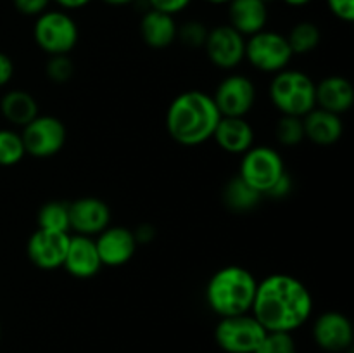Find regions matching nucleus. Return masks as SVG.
I'll use <instances>...</instances> for the list:
<instances>
[{"instance_id":"obj_29","label":"nucleus","mask_w":354,"mask_h":353,"mask_svg":"<svg viewBox=\"0 0 354 353\" xmlns=\"http://www.w3.org/2000/svg\"><path fill=\"white\" fill-rule=\"evenodd\" d=\"M75 66L68 55H48L45 64V75L54 83H66L73 78Z\"/></svg>"},{"instance_id":"obj_1","label":"nucleus","mask_w":354,"mask_h":353,"mask_svg":"<svg viewBox=\"0 0 354 353\" xmlns=\"http://www.w3.org/2000/svg\"><path fill=\"white\" fill-rule=\"evenodd\" d=\"M251 314L266 332L303 327L313 314V296L303 280L289 273H272L259 280Z\"/></svg>"},{"instance_id":"obj_6","label":"nucleus","mask_w":354,"mask_h":353,"mask_svg":"<svg viewBox=\"0 0 354 353\" xmlns=\"http://www.w3.org/2000/svg\"><path fill=\"white\" fill-rule=\"evenodd\" d=\"M286 172V163L280 152L270 145H252L242 154L239 166V176L261 196H266Z\"/></svg>"},{"instance_id":"obj_37","label":"nucleus","mask_w":354,"mask_h":353,"mask_svg":"<svg viewBox=\"0 0 354 353\" xmlns=\"http://www.w3.org/2000/svg\"><path fill=\"white\" fill-rule=\"evenodd\" d=\"M61 9L64 10H75V9H82V7L88 6L92 0H54Z\"/></svg>"},{"instance_id":"obj_32","label":"nucleus","mask_w":354,"mask_h":353,"mask_svg":"<svg viewBox=\"0 0 354 353\" xmlns=\"http://www.w3.org/2000/svg\"><path fill=\"white\" fill-rule=\"evenodd\" d=\"M330 12L344 23L354 21V0H327Z\"/></svg>"},{"instance_id":"obj_10","label":"nucleus","mask_w":354,"mask_h":353,"mask_svg":"<svg viewBox=\"0 0 354 353\" xmlns=\"http://www.w3.org/2000/svg\"><path fill=\"white\" fill-rule=\"evenodd\" d=\"M221 116L245 118L256 102V85L251 78L239 73L225 76L213 93Z\"/></svg>"},{"instance_id":"obj_25","label":"nucleus","mask_w":354,"mask_h":353,"mask_svg":"<svg viewBox=\"0 0 354 353\" xmlns=\"http://www.w3.org/2000/svg\"><path fill=\"white\" fill-rule=\"evenodd\" d=\"M38 228L52 232H68L69 234V203L48 201L38 210Z\"/></svg>"},{"instance_id":"obj_7","label":"nucleus","mask_w":354,"mask_h":353,"mask_svg":"<svg viewBox=\"0 0 354 353\" xmlns=\"http://www.w3.org/2000/svg\"><path fill=\"white\" fill-rule=\"evenodd\" d=\"M294 54L289 47L286 35L279 31L263 30L245 38L244 61L261 73L282 71L292 61Z\"/></svg>"},{"instance_id":"obj_14","label":"nucleus","mask_w":354,"mask_h":353,"mask_svg":"<svg viewBox=\"0 0 354 353\" xmlns=\"http://www.w3.org/2000/svg\"><path fill=\"white\" fill-rule=\"evenodd\" d=\"M111 224V210L99 197H80L69 203V230L78 235H99Z\"/></svg>"},{"instance_id":"obj_20","label":"nucleus","mask_w":354,"mask_h":353,"mask_svg":"<svg viewBox=\"0 0 354 353\" xmlns=\"http://www.w3.org/2000/svg\"><path fill=\"white\" fill-rule=\"evenodd\" d=\"M228 19L230 26L242 37L263 31L268 21V9L265 0H230L228 2Z\"/></svg>"},{"instance_id":"obj_19","label":"nucleus","mask_w":354,"mask_h":353,"mask_svg":"<svg viewBox=\"0 0 354 353\" xmlns=\"http://www.w3.org/2000/svg\"><path fill=\"white\" fill-rule=\"evenodd\" d=\"M213 138L221 151L242 156L254 145V130L245 118L221 116Z\"/></svg>"},{"instance_id":"obj_41","label":"nucleus","mask_w":354,"mask_h":353,"mask_svg":"<svg viewBox=\"0 0 354 353\" xmlns=\"http://www.w3.org/2000/svg\"><path fill=\"white\" fill-rule=\"evenodd\" d=\"M265 2H266V0H265Z\"/></svg>"},{"instance_id":"obj_28","label":"nucleus","mask_w":354,"mask_h":353,"mask_svg":"<svg viewBox=\"0 0 354 353\" xmlns=\"http://www.w3.org/2000/svg\"><path fill=\"white\" fill-rule=\"evenodd\" d=\"M254 353H297V348L289 332H266Z\"/></svg>"},{"instance_id":"obj_27","label":"nucleus","mask_w":354,"mask_h":353,"mask_svg":"<svg viewBox=\"0 0 354 353\" xmlns=\"http://www.w3.org/2000/svg\"><path fill=\"white\" fill-rule=\"evenodd\" d=\"M275 137L279 144L286 145V147H294V145L301 144L304 141L303 118L282 114L275 125Z\"/></svg>"},{"instance_id":"obj_11","label":"nucleus","mask_w":354,"mask_h":353,"mask_svg":"<svg viewBox=\"0 0 354 353\" xmlns=\"http://www.w3.org/2000/svg\"><path fill=\"white\" fill-rule=\"evenodd\" d=\"M204 51L211 64L225 71H232L244 61L245 37H242L230 24H220L207 31Z\"/></svg>"},{"instance_id":"obj_36","label":"nucleus","mask_w":354,"mask_h":353,"mask_svg":"<svg viewBox=\"0 0 354 353\" xmlns=\"http://www.w3.org/2000/svg\"><path fill=\"white\" fill-rule=\"evenodd\" d=\"M131 232H133L135 241H137V244H144V242H151L152 239H154V235H156L154 227H152V225H149V224L138 225V227L135 228V230H131Z\"/></svg>"},{"instance_id":"obj_30","label":"nucleus","mask_w":354,"mask_h":353,"mask_svg":"<svg viewBox=\"0 0 354 353\" xmlns=\"http://www.w3.org/2000/svg\"><path fill=\"white\" fill-rule=\"evenodd\" d=\"M207 31L209 30H207L203 23H199V21H189V23H185L183 26L178 28L176 38H178L183 45H187V47L199 48L204 47Z\"/></svg>"},{"instance_id":"obj_5","label":"nucleus","mask_w":354,"mask_h":353,"mask_svg":"<svg viewBox=\"0 0 354 353\" xmlns=\"http://www.w3.org/2000/svg\"><path fill=\"white\" fill-rule=\"evenodd\" d=\"M33 38L48 55H68L80 38L75 19L66 10H45L37 16Z\"/></svg>"},{"instance_id":"obj_24","label":"nucleus","mask_w":354,"mask_h":353,"mask_svg":"<svg viewBox=\"0 0 354 353\" xmlns=\"http://www.w3.org/2000/svg\"><path fill=\"white\" fill-rule=\"evenodd\" d=\"M286 38L289 42V47L294 55H304L310 54V52H313L318 47V44L322 40V33L320 28L315 23H311V21H301V23H297L289 31V35Z\"/></svg>"},{"instance_id":"obj_23","label":"nucleus","mask_w":354,"mask_h":353,"mask_svg":"<svg viewBox=\"0 0 354 353\" xmlns=\"http://www.w3.org/2000/svg\"><path fill=\"white\" fill-rule=\"evenodd\" d=\"M261 194L256 189H252L249 183H245L241 176H234L223 187V203L230 208L232 211H251L261 201Z\"/></svg>"},{"instance_id":"obj_22","label":"nucleus","mask_w":354,"mask_h":353,"mask_svg":"<svg viewBox=\"0 0 354 353\" xmlns=\"http://www.w3.org/2000/svg\"><path fill=\"white\" fill-rule=\"evenodd\" d=\"M0 113L14 127H26L38 116V102L30 92L21 89L9 90L0 99Z\"/></svg>"},{"instance_id":"obj_3","label":"nucleus","mask_w":354,"mask_h":353,"mask_svg":"<svg viewBox=\"0 0 354 353\" xmlns=\"http://www.w3.org/2000/svg\"><path fill=\"white\" fill-rule=\"evenodd\" d=\"M256 287L258 280L251 270L241 265L223 266L207 280L206 303L220 318L251 314Z\"/></svg>"},{"instance_id":"obj_9","label":"nucleus","mask_w":354,"mask_h":353,"mask_svg":"<svg viewBox=\"0 0 354 353\" xmlns=\"http://www.w3.org/2000/svg\"><path fill=\"white\" fill-rule=\"evenodd\" d=\"M21 138L26 154L33 158H50L64 147L68 130L59 118L38 114L33 121L23 127Z\"/></svg>"},{"instance_id":"obj_26","label":"nucleus","mask_w":354,"mask_h":353,"mask_svg":"<svg viewBox=\"0 0 354 353\" xmlns=\"http://www.w3.org/2000/svg\"><path fill=\"white\" fill-rule=\"evenodd\" d=\"M26 156L21 134L10 128H0V166H16Z\"/></svg>"},{"instance_id":"obj_18","label":"nucleus","mask_w":354,"mask_h":353,"mask_svg":"<svg viewBox=\"0 0 354 353\" xmlns=\"http://www.w3.org/2000/svg\"><path fill=\"white\" fill-rule=\"evenodd\" d=\"M303 127H304V138L317 145H334L341 141L342 134H344V123H342V116L328 111L315 107L310 113L303 116Z\"/></svg>"},{"instance_id":"obj_33","label":"nucleus","mask_w":354,"mask_h":353,"mask_svg":"<svg viewBox=\"0 0 354 353\" xmlns=\"http://www.w3.org/2000/svg\"><path fill=\"white\" fill-rule=\"evenodd\" d=\"M14 7L24 16H40L45 12L50 0H12Z\"/></svg>"},{"instance_id":"obj_16","label":"nucleus","mask_w":354,"mask_h":353,"mask_svg":"<svg viewBox=\"0 0 354 353\" xmlns=\"http://www.w3.org/2000/svg\"><path fill=\"white\" fill-rule=\"evenodd\" d=\"M62 266L75 279H92L102 266L95 239L88 235H71Z\"/></svg>"},{"instance_id":"obj_13","label":"nucleus","mask_w":354,"mask_h":353,"mask_svg":"<svg viewBox=\"0 0 354 353\" xmlns=\"http://www.w3.org/2000/svg\"><path fill=\"white\" fill-rule=\"evenodd\" d=\"M315 343L328 353H342L351 350L353 324L341 311H324L313 324Z\"/></svg>"},{"instance_id":"obj_40","label":"nucleus","mask_w":354,"mask_h":353,"mask_svg":"<svg viewBox=\"0 0 354 353\" xmlns=\"http://www.w3.org/2000/svg\"><path fill=\"white\" fill-rule=\"evenodd\" d=\"M206 2L216 3V6H221V3H228V2H230V0H206Z\"/></svg>"},{"instance_id":"obj_15","label":"nucleus","mask_w":354,"mask_h":353,"mask_svg":"<svg viewBox=\"0 0 354 353\" xmlns=\"http://www.w3.org/2000/svg\"><path fill=\"white\" fill-rule=\"evenodd\" d=\"M95 246L102 266H121L133 258L138 244L130 228L109 225L97 235Z\"/></svg>"},{"instance_id":"obj_4","label":"nucleus","mask_w":354,"mask_h":353,"mask_svg":"<svg viewBox=\"0 0 354 353\" xmlns=\"http://www.w3.org/2000/svg\"><path fill=\"white\" fill-rule=\"evenodd\" d=\"M317 83L299 69H282L275 73L270 83V99L280 114L303 118L317 107L315 99Z\"/></svg>"},{"instance_id":"obj_2","label":"nucleus","mask_w":354,"mask_h":353,"mask_svg":"<svg viewBox=\"0 0 354 353\" xmlns=\"http://www.w3.org/2000/svg\"><path fill=\"white\" fill-rule=\"evenodd\" d=\"M221 114L211 93L187 90L169 102L166 111V132L180 145L196 147L213 138Z\"/></svg>"},{"instance_id":"obj_17","label":"nucleus","mask_w":354,"mask_h":353,"mask_svg":"<svg viewBox=\"0 0 354 353\" xmlns=\"http://www.w3.org/2000/svg\"><path fill=\"white\" fill-rule=\"evenodd\" d=\"M317 107L342 116L354 104L353 83L346 76L330 75L315 85Z\"/></svg>"},{"instance_id":"obj_38","label":"nucleus","mask_w":354,"mask_h":353,"mask_svg":"<svg viewBox=\"0 0 354 353\" xmlns=\"http://www.w3.org/2000/svg\"><path fill=\"white\" fill-rule=\"evenodd\" d=\"M283 2L290 7H304V6H308L311 0H283Z\"/></svg>"},{"instance_id":"obj_12","label":"nucleus","mask_w":354,"mask_h":353,"mask_svg":"<svg viewBox=\"0 0 354 353\" xmlns=\"http://www.w3.org/2000/svg\"><path fill=\"white\" fill-rule=\"evenodd\" d=\"M68 232L37 230L28 239L26 253L30 262L40 270H55L62 266L69 246Z\"/></svg>"},{"instance_id":"obj_21","label":"nucleus","mask_w":354,"mask_h":353,"mask_svg":"<svg viewBox=\"0 0 354 353\" xmlns=\"http://www.w3.org/2000/svg\"><path fill=\"white\" fill-rule=\"evenodd\" d=\"M178 24L175 16L158 12V10H147L140 21L142 40L152 48H166L176 40Z\"/></svg>"},{"instance_id":"obj_39","label":"nucleus","mask_w":354,"mask_h":353,"mask_svg":"<svg viewBox=\"0 0 354 353\" xmlns=\"http://www.w3.org/2000/svg\"><path fill=\"white\" fill-rule=\"evenodd\" d=\"M109 6H128V3H133L135 0H104Z\"/></svg>"},{"instance_id":"obj_34","label":"nucleus","mask_w":354,"mask_h":353,"mask_svg":"<svg viewBox=\"0 0 354 353\" xmlns=\"http://www.w3.org/2000/svg\"><path fill=\"white\" fill-rule=\"evenodd\" d=\"M290 190H292V180H290L289 173L286 172L279 180H277V183L270 189V192L266 194V196H272V197H277V199H280V197H286Z\"/></svg>"},{"instance_id":"obj_35","label":"nucleus","mask_w":354,"mask_h":353,"mask_svg":"<svg viewBox=\"0 0 354 353\" xmlns=\"http://www.w3.org/2000/svg\"><path fill=\"white\" fill-rule=\"evenodd\" d=\"M14 76V62L7 54L0 52V87H6Z\"/></svg>"},{"instance_id":"obj_31","label":"nucleus","mask_w":354,"mask_h":353,"mask_svg":"<svg viewBox=\"0 0 354 353\" xmlns=\"http://www.w3.org/2000/svg\"><path fill=\"white\" fill-rule=\"evenodd\" d=\"M147 3L152 10L176 16V14L183 12L192 3V0H147Z\"/></svg>"},{"instance_id":"obj_8","label":"nucleus","mask_w":354,"mask_h":353,"mask_svg":"<svg viewBox=\"0 0 354 353\" xmlns=\"http://www.w3.org/2000/svg\"><path fill=\"white\" fill-rule=\"evenodd\" d=\"M266 336V329L252 314L221 317L214 329L216 345L225 353H254Z\"/></svg>"}]
</instances>
